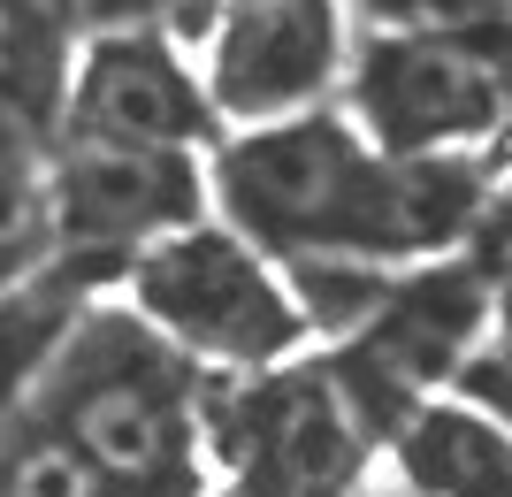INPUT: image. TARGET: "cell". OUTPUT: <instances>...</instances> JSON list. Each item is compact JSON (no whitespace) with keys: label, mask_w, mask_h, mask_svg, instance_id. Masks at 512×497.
Listing matches in <instances>:
<instances>
[{"label":"cell","mask_w":512,"mask_h":497,"mask_svg":"<svg viewBox=\"0 0 512 497\" xmlns=\"http://www.w3.org/2000/svg\"><path fill=\"white\" fill-rule=\"evenodd\" d=\"M207 192L245 245L283 276L360 268L406 276L428 260L474 253L505 207V153H406L367 146L337 108H306L283 123H253L214 138Z\"/></svg>","instance_id":"1"},{"label":"cell","mask_w":512,"mask_h":497,"mask_svg":"<svg viewBox=\"0 0 512 497\" xmlns=\"http://www.w3.org/2000/svg\"><path fill=\"white\" fill-rule=\"evenodd\" d=\"M31 406L138 497L207 490V368H192L130 299H85L46 352Z\"/></svg>","instance_id":"2"},{"label":"cell","mask_w":512,"mask_h":497,"mask_svg":"<svg viewBox=\"0 0 512 497\" xmlns=\"http://www.w3.org/2000/svg\"><path fill=\"white\" fill-rule=\"evenodd\" d=\"M383 444L390 429L329 352L276 375H207V452L222 482L199 497H352Z\"/></svg>","instance_id":"3"},{"label":"cell","mask_w":512,"mask_h":497,"mask_svg":"<svg viewBox=\"0 0 512 497\" xmlns=\"http://www.w3.org/2000/svg\"><path fill=\"white\" fill-rule=\"evenodd\" d=\"M123 299L207 375H276L314 345L291 276L214 215L153 245L123 276Z\"/></svg>","instance_id":"4"},{"label":"cell","mask_w":512,"mask_h":497,"mask_svg":"<svg viewBox=\"0 0 512 497\" xmlns=\"http://www.w3.org/2000/svg\"><path fill=\"white\" fill-rule=\"evenodd\" d=\"M497 276H505V253H451L406 276H383L375 306L344 337H329L337 375L367 398L383 429H398L421 398L459 390V375L490 352Z\"/></svg>","instance_id":"5"},{"label":"cell","mask_w":512,"mask_h":497,"mask_svg":"<svg viewBox=\"0 0 512 497\" xmlns=\"http://www.w3.org/2000/svg\"><path fill=\"white\" fill-rule=\"evenodd\" d=\"M207 153H138L54 138V268L100 291L123 283L161 238L207 222Z\"/></svg>","instance_id":"6"},{"label":"cell","mask_w":512,"mask_h":497,"mask_svg":"<svg viewBox=\"0 0 512 497\" xmlns=\"http://www.w3.org/2000/svg\"><path fill=\"white\" fill-rule=\"evenodd\" d=\"M214 115L207 69H192L184 39L161 23H130V31H92L77 39L62 85L54 138L77 146H138V153H214Z\"/></svg>","instance_id":"7"},{"label":"cell","mask_w":512,"mask_h":497,"mask_svg":"<svg viewBox=\"0 0 512 497\" xmlns=\"http://www.w3.org/2000/svg\"><path fill=\"white\" fill-rule=\"evenodd\" d=\"M207 100L222 123L253 130L321 108V92L344 85V0H214L207 23Z\"/></svg>","instance_id":"8"},{"label":"cell","mask_w":512,"mask_h":497,"mask_svg":"<svg viewBox=\"0 0 512 497\" xmlns=\"http://www.w3.org/2000/svg\"><path fill=\"white\" fill-rule=\"evenodd\" d=\"M398 497H512V421L467 390L421 398L383 444Z\"/></svg>","instance_id":"9"},{"label":"cell","mask_w":512,"mask_h":497,"mask_svg":"<svg viewBox=\"0 0 512 497\" xmlns=\"http://www.w3.org/2000/svg\"><path fill=\"white\" fill-rule=\"evenodd\" d=\"M54 268V130L0 108V299Z\"/></svg>","instance_id":"10"},{"label":"cell","mask_w":512,"mask_h":497,"mask_svg":"<svg viewBox=\"0 0 512 497\" xmlns=\"http://www.w3.org/2000/svg\"><path fill=\"white\" fill-rule=\"evenodd\" d=\"M0 497H138L123 482L92 467L31 398L0 413Z\"/></svg>","instance_id":"11"},{"label":"cell","mask_w":512,"mask_h":497,"mask_svg":"<svg viewBox=\"0 0 512 497\" xmlns=\"http://www.w3.org/2000/svg\"><path fill=\"white\" fill-rule=\"evenodd\" d=\"M367 31H428V39H474L512 54V0H352Z\"/></svg>","instance_id":"12"},{"label":"cell","mask_w":512,"mask_h":497,"mask_svg":"<svg viewBox=\"0 0 512 497\" xmlns=\"http://www.w3.org/2000/svg\"><path fill=\"white\" fill-rule=\"evenodd\" d=\"M459 390H467V398H482L490 413H505V421H512V345H490L467 375H459Z\"/></svg>","instance_id":"13"},{"label":"cell","mask_w":512,"mask_h":497,"mask_svg":"<svg viewBox=\"0 0 512 497\" xmlns=\"http://www.w3.org/2000/svg\"><path fill=\"white\" fill-rule=\"evenodd\" d=\"M497 337L512 345V253H505V276H497Z\"/></svg>","instance_id":"14"}]
</instances>
